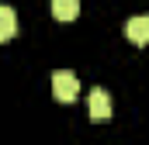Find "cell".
<instances>
[{
    "mask_svg": "<svg viewBox=\"0 0 149 145\" xmlns=\"http://www.w3.org/2000/svg\"><path fill=\"white\" fill-rule=\"evenodd\" d=\"M76 93H80V79H76L73 72H66V69L52 72V97H56L59 104H73Z\"/></svg>",
    "mask_w": 149,
    "mask_h": 145,
    "instance_id": "1",
    "label": "cell"
},
{
    "mask_svg": "<svg viewBox=\"0 0 149 145\" xmlns=\"http://www.w3.org/2000/svg\"><path fill=\"white\" fill-rule=\"evenodd\" d=\"M87 107H90V117H94V121H108V117H111V97H108V90H104V86H94Z\"/></svg>",
    "mask_w": 149,
    "mask_h": 145,
    "instance_id": "2",
    "label": "cell"
},
{
    "mask_svg": "<svg viewBox=\"0 0 149 145\" xmlns=\"http://www.w3.org/2000/svg\"><path fill=\"white\" fill-rule=\"evenodd\" d=\"M125 35L132 45H149V14H135L125 24Z\"/></svg>",
    "mask_w": 149,
    "mask_h": 145,
    "instance_id": "3",
    "label": "cell"
},
{
    "mask_svg": "<svg viewBox=\"0 0 149 145\" xmlns=\"http://www.w3.org/2000/svg\"><path fill=\"white\" fill-rule=\"evenodd\" d=\"M17 35V14H14V7H0V41H10V38Z\"/></svg>",
    "mask_w": 149,
    "mask_h": 145,
    "instance_id": "4",
    "label": "cell"
},
{
    "mask_svg": "<svg viewBox=\"0 0 149 145\" xmlns=\"http://www.w3.org/2000/svg\"><path fill=\"white\" fill-rule=\"evenodd\" d=\"M80 14V0H52V17L56 21H73Z\"/></svg>",
    "mask_w": 149,
    "mask_h": 145,
    "instance_id": "5",
    "label": "cell"
}]
</instances>
